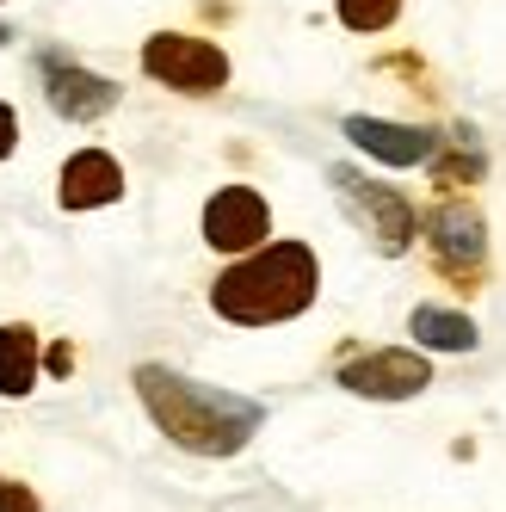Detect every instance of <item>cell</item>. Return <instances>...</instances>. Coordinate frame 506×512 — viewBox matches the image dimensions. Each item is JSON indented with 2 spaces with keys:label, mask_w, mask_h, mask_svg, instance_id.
<instances>
[{
  "label": "cell",
  "mask_w": 506,
  "mask_h": 512,
  "mask_svg": "<svg viewBox=\"0 0 506 512\" xmlns=\"http://www.w3.org/2000/svg\"><path fill=\"white\" fill-rule=\"evenodd\" d=\"M0 512H38V500L25 488H13V482H0Z\"/></svg>",
  "instance_id": "15"
},
{
  "label": "cell",
  "mask_w": 506,
  "mask_h": 512,
  "mask_svg": "<svg viewBox=\"0 0 506 512\" xmlns=\"http://www.w3.org/2000/svg\"><path fill=\"white\" fill-rule=\"evenodd\" d=\"M426 247L439 272L457 284V290H476L482 284V266H488V223L476 204H439L426 216Z\"/></svg>",
  "instance_id": "4"
},
{
  "label": "cell",
  "mask_w": 506,
  "mask_h": 512,
  "mask_svg": "<svg viewBox=\"0 0 506 512\" xmlns=\"http://www.w3.org/2000/svg\"><path fill=\"white\" fill-rule=\"evenodd\" d=\"M44 99H50L56 118L93 124V118H105V112L118 105V81H105V75H93V68H75V62L50 56V62H44Z\"/></svg>",
  "instance_id": "8"
},
{
  "label": "cell",
  "mask_w": 506,
  "mask_h": 512,
  "mask_svg": "<svg viewBox=\"0 0 506 512\" xmlns=\"http://www.w3.org/2000/svg\"><path fill=\"white\" fill-rule=\"evenodd\" d=\"M266 235H272V210L253 186H223L204 204V241L216 253H253L266 247Z\"/></svg>",
  "instance_id": "6"
},
{
  "label": "cell",
  "mask_w": 506,
  "mask_h": 512,
  "mask_svg": "<svg viewBox=\"0 0 506 512\" xmlns=\"http://www.w3.org/2000/svg\"><path fill=\"white\" fill-rule=\"evenodd\" d=\"M346 136L383 167H420V161H439V142L426 124H389V118H346Z\"/></svg>",
  "instance_id": "9"
},
{
  "label": "cell",
  "mask_w": 506,
  "mask_h": 512,
  "mask_svg": "<svg viewBox=\"0 0 506 512\" xmlns=\"http://www.w3.org/2000/svg\"><path fill=\"white\" fill-rule=\"evenodd\" d=\"M315 290H321L315 253L303 241H272V247H253L247 260H235L210 284V309L241 327H272L303 315L315 303Z\"/></svg>",
  "instance_id": "2"
},
{
  "label": "cell",
  "mask_w": 506,
  "mask_h": 512,
  "mask_svg": "<svg viewBox=\"0 0 506 512\" xmlns=\"http://www.w3.org/2000/svg\"><path fill=\"white\" fill-rule=\"evenodd\" d=\"M408 334L426 346V352H476V321L469 315H457V309H439V303H420L414 315H408Z\"/></svg>",
  "instance_id": "11"
},
{
  "label": "cell",
  "mask_w": 506,
  "mask_h": 512,
  "mask_svg": "<svg viewBox=\"0 0 506 512\" xmlns=\"http://www.w3.org/2000/svg\"><path fill=\"white\" fill-rule=\"evenodd\" d=\"M136 395L149 420L173 438L179 451H198V457H235L253 432H260L266 408L247 395H229L216 383H198V377H179L167 364H142L136 371Z\"/></svg>",
  "instance_id": "1"
},
{
  "label": "cell",
  "mask_w": 506,
  "mask_h": 512,
  "mask_svg": "<svg viewBox=\"0 0 506 512\" xmlns=\"http://www.w3.org/2000/svg\"><path fill=\"white\" fill-rule=\"evenodd\" d=\"M124 198V167L105 149H81L62 167V210H99Z\"/></svg>",
  "instance_id": "10"
},
{
  "label": "cell",
  "mask_w": 506,
  "mask_h": 512,
  "mask_svg": "<svg viewBox=\"0 0 506 512\" xmlns=\"http://www.w3.org/2000/svg\"><path fill=\"white\" fill-rule=\"evenodd\" d=\"M13 142H19V118H13V105H0V161L13 155Z\"/></svg>",
  "instance_id": "16"
},
{
  "label": "cell",
  "mask_w": 506,
  "mask_h": 512,
  "mask_svg": "<svg viewBox=\"0 0 506 512\" xmlns=\"http://www.w3.org/2000/svg\"><path fill=\"white\" fill-rule=\"evenodd\" d=\"M38 383V334L25 321H0V395H25Z\"/></svg>",
  "instance_id": "12"
},
{
  "label": "cell",
  "mask_w": 506,
  "mask_h": 512,
  "mask_svg": "<svg viewBox=\"0 0 506 512\" xmlns=\"http://www.w3.org/2000/svg\"><path fill=\"white\" fill-rule=\"evenodd\" d=\"M328 186L340 192V204H346V216L358 229H365L383 253H408V241H414V204L395 192V186H377V179H365L358 167H346V161H334L328 167Z\"/></svg>",
  "instance_id": "3"
},
{
  "label": "cell",
  "mask_w": 506,
  "mask_h": 512,
  "mask_svg": "<svg viewBox=\"0 0 506 512\" xmlns=\"http://www.w3.org/2000/svg\"><path fill=\"white\" fill-rule=\"evenodd\" d=\"M142 68L173 93H216L229 81V56L210 38H186V31H155L142 44Z\"/></svg>",
  "instance_id": "5"
},
{
  "label": "cell",
  "mask_w": 506,
  "mask_h": 512,
  "mask_svg": "<svg viewBox=\"0 0 506 512\" xmlns=\"http://www.w3.org/2000/svg\"><path fill=\"white\" fill-rule=\"evenodd\" d=\"M340 383L365 401H408L432 383V364L420 352H365L340 364Z\"/></svg>",
  "instance_id": "7"
},
{
  "label": "cell",
  "mask_w": 506,
  "mask_h": 512,
  "mask_svg": "<svg viewBox=\"0 0 506 512\" xmlns=\"http://www.w3.org/2000/svg\"><path fill=\"white\" fill-rule=\"evenodd\" d=\"M439 179L445 186H469V179H482V149H476V136L457 130V155L439 161Z\"/></svg>",
  "instance_id": "14"
},
{
  "label": "cell",
  "mask_w": 506,
  "mask_h": 512,
  "mask_svg": "<svg viewBox=\"0 0 506 512\" xmlns=\"http://www.w3.org/2000/svg\"><path fill=\"white\" fill-rule=\"evenodd\" d=\"M395 13H402V0H340L346 31H383V25H395Z\"/></svg>",
  "instance_id": "13"
}]
</instances>
